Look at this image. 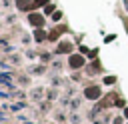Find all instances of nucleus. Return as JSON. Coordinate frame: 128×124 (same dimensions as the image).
Masks as SVG:
<instances>
[{
	"instance_id": "5",
	"label": "nucleus",
	"mask_w": 128,
	"mask_h": 124,
	"mask_svg": "<svg viewBox=\"0 0 128 124\" xmlns=\"http://www.w3.org/2000/svg\"><path fill=\"white\" fill-rule=\"evenodd\" d=\"M44 14H54V4H46L44 6Z\"/></svg>"
},
{
	"instance_id": "3",
	"label": "nucleus",
	"mask_w": 128,
	"mask_h": 124,
	"mask_svg": "<svg viewBox=\"0 0 128 124\" xmlns=\"http://www.w3.org/2000/svg\"><path fill=\"white\" fill-rule=\"evenodd\" d=\"M68 64H70V68H80V66L84 64V58H82L80 54H72L70 60H68Z\"/></svg>"
},
{
	"instance_id": "4",
	"label": "nucleus",
	"mask_w": 128,
	"mask_h": 124,
	"mask_svg": "<svg viewBox=\"0 0 128 124\" xmlns=\"http://www.w3.org/2000/svg\"><path fill=\"white\" fill-rule=\"evenodd\" d=\"M14 4L20 8V10H28V8H34V4L30 0H14Z\"/></svg>"
},
{
	"instance_id": "7",
	"label": "nucleus",
	"mask_w": 128,
	"mask_h": 124,
	"mask_svg": "<svg viewBox=\"0 0 128 124\" xmlns=\"http://www.w3.org/2000/svg\"><path fill=\"white\" fill-rule=\"evenodd\" d=\"M60 50H66V52H70V50H72V46H70L68 42H66V44L62 42V44H60Z\"/></svg>"
},
{
	"instance_id": "8",
	"label": "nucleus",
	"mask_w": 128,
	"mask_h": 124,
	"mask_svg": "<svg viewBox=\"0 0 128 124\" xmlns=\"http://www.w3.org/2000/svg\"><path fill=\"white\" fill-rule=\"evenodd\" d=\"M52 18H54V20H60V18H62V14H60V12H54V14H52Z\"/></svg>"
},
{
	"instance_id": "6",
	"label": "nucleus",
	"mask_w": 128,
	"mask_h": 124,
	"mask_svg": "<svg viewBox=\"0 0 128 124\" xmlns=\"http://www.w3.org/2000/svg\"><path fill=\"white\" fill-rule=\"evenodd\" d=\"M44 38H46V34H44L42 30H36V42H42Z\"/></svg>"
},
{
	"instance_id": "9",
	"label": "nucleus",
	"mask_w": 128,
	"mask_h": 124,
	"mask_svg": "<svg viewBox=\"0 0 128 124\" xmlns=\"http://www.w3.org/2000/svg\"><path fill=\"white\" fill-rule=\"evenodd\" d=\"M124 116H126V118H128V108H126V110H124Z\"/></svg>"
},
{
	"instance_id": "1",
	"label": "nucleus",
	"mask_w": 128,
	"mask_h": 124,
	"mask_svg": "<svg viewBox=\"0 0 128 124\" xmlns=\"http://www.w3.org/2000/svg\"><path fill=\"white\" fill-rule=\"evenodd\" d=\"M28 22H30V26H34V28H42V26H44V16L32 12V14L28 16Z\"/></svg>"
},
{
	"instance_id": "2",
	"label": "nucleus",
	"mask_w": 128,
	"mask_h": 124,
	"mask_svg": "<svg viewBox=\"0 0 128 124\" xmlns=\"http://www.w3.org/2000/svg\"><path fill=\"white\" fill-rule=\"evenodd\" d=\"M100 94H102V90H100L98 86H88V88L84 90V96H86L88 100H96V98H100Z\"/></svg>"
}]
</instances>
